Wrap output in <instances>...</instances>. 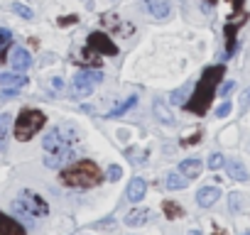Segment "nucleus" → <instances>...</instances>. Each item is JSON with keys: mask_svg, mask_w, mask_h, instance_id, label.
Wrapping results in <instances>:
<instances>
[{"mask_svg": "<svg viewBox=\"0 0 250 235\" xmlns=\"http://www.w3.org/2000/svg\"><path fill=\"white\" fill-rule=\"evenodd\" d=\"M223 74H226L223 66H208V69L204 71L201 81L196 83V91H194L191 100L184 103L187 110H191V113H196V115H204V113L208 110V105H211V98H213L216 86H218V81L223 78Z\"/></svg>", "mask_w": 250, "mask_h": 235, "instance_id": "nucleus-1", "label": "nucleus"}, {"mask_svg": "<svg viewBox=\"0 0 250 235\" xmlns=\"http://www.w3.org/2000/svg\"><path fill=\"white\" fill-rule=\"evenodd\" d=\"M59 179L66 186H74V189H93V186H98L103 181V174H101V169H98L96 162L83 159V162H76L69 169H64L59 174Z\"/></svg>", "mask_w": 250, "mask_h": 235, "instance_id": "nucleus-2", "label": "nucleus"}, {"mask_svg": "<svg viewBox=\"0 0 250 235\" xmlns=\"http://www.w3.org/2000/svg\"><path fill=\"white\" fill-rule=\"evenodd\" d=\"M47 123V115L42 113V110H32V108H27V110H22L20 115H18V120H15V137L20 140V142H27V140H32L37 133H40V128Z\"/></svg>", "mask_w": 250, "mask_h": 235, "instance_id": "nucleus-3", "label": "nucleus"}, {"mask_svg": "<svg viewBox=\"0 0 250 235\" xmlns=\"http://www.w3.org/2000/svg\"><path fill=\"white\" fill-rule=\"evenodd\" d=\"M76 140H79L76 128H71V125H57L52 133H47V135L42 137V147H44V152H49V155H59V152L69 150V145L76 142Z\"/></svg>", "mask_w": 250, "mask_h": 235, "instance_id": "nucleus-4", "label": "nucleus"}, {"mask_svg": "<svg viewBox=\"0 0 250 235\" xmlns=\"http://www.w3.org/2000/svg\"><path fill=\"white\" fill-rule=\"evenodd\" d=\"M13 211L22 213V215H30V218H37V215L42 218V215L49 213V203L42 196H37L35 191H22L20 198L13 201Z\"/></svg>", "mask_w": 250, "mask_h": 235, "instance_id": "nucleus-5", "label": "nucleus"}, {"mask_svg": "<svg viewBox=\"0 0 250 235\" xmlns=\"http://www.w3.org/2000/svg\"><path fill=\"white\" fill-rule=\"evenodd\" d=\"M101 78H103V74H101V71H96V69L79 71V74L74 76V83H71L74 96H88V93L93 91V86H96Z\"/></svg>", "mask_w": 250, "mask_h": 235, "instance_id": "nucleus-6", "label": "nucleus"}, {"mask_svg": "<svg viewBox=\"0 0 250 235\" xmlns=\"http://www.w3.org/2000/svg\"><path fill=\"white\" fill-rule=\"evenodd\" d=\"M88 47H91L93 52H98V54H108V57L118 54L115 42H113L108 35H103V32H91V35H88Z\"/></svg>", "mask_w": 250, "mask_h": 235, "instance_id": "nucleus-7", "label": "nucleus"}, {"mask_svg": "<svg viewBox=\"0 0 250 235\" xmlns=\"http://www.w3.org/2000/svg\"><path fill=\"white\" fill-rule=\"evenodd\" d=\"M150 218H152V211H150V208H133L128 215H125V225L140 228V225L150 223Z\"/></svg>", "mask_w": 250, "mask_h": 235, "instance_id": "nucleus-8", "label": "nucleus"}, {"mask_svg": "<svg viewBox=\"0 0 250 235\" xmlns=\"http://www.w3.org/2000/svg\"><path fill=\"white\" fill-rule=\"evenodd\" d=\"M145 191H147V184H145L140 176H135V179L128 184V191H125V198H128L130 203H138V201H143V198H145Z\"/></svg>", "mask_w": 250, "mask_h": 235, "instance_id": "nucleus-9", "label": "nucleus"}, {"mask_svg": "<svg viewBox=\"0 0 250 235\" xmlns=\"http://www.w3.org/2000/svg\"><path fill=\"white\" fill-rule=\"evenodd\" d=\"M10 61H13V69H15L18 74H20V71H27V69L32 66V59H30L27 49H22V47H15V49H13Z\"/></svg>", "mask_w": 250, "mask_h": 235, "instance_id": "nucleus-10", "label": "nucleus"}, {"mask_svg": "<svg viewBox=\"0 0 250 235\" xmlns=\"http://www.w3.org/2000/svg\"><path fill=\"white\" fill-rule=\"evenodd\" d=\"M218 196H221L218 186H204V189H199V194H196V203H199L201 208H208V206H213V203L218 201Z\"/></svg>", "mask_w": 250, "mask_h": 235, "instance_id": "nucleus-11", "label": "nucleus"}, {"mask_svg": "<svg viewBox=\"0 0 250 235\" xmlns=\"http://www.w3.org/2000/svg\"><path fill=\"white\" fill-rule=\"evenodd\" d=\"M22 86H27V78L20 74H3L0 76V88L5 91H20Z\"/></svg>", "mask_w": 250, "mask_h": 235, "instance_id": "nucleus-12", "label": "nucleus"}, {"mask_svg": "<svg viewBox=\"0 0 250 235\" xmlns=\"http://www.w3.org/2000/svg\"><path fill=\"white\" fill-rule=\"evenodd\" d=\"M223 167H226V172H228L230 179H235V181H245L248 179V169H245V164L240 159H226Z\"/></svg>", "mask_w": 250, "mask_h": 235, "instance_id": "nucleus-13", "label": "nucleus"}, {"mask_svg": "<svg viewBox=\"0 0 250 235\" xmlns=\"http://www.w3.org/2000/svg\"><path fill=\"white\" fill-rule=\"evenodd\" d=\"M0 235H25V228L10 215H0Z\"/></svg>", "mask_w": 250, "mask_h": 235, "instance_id": "nucleus-14", "label": "nucleus"}, {"mask_svg": "<svg viewBox=\"0 0 250 235\" xmlns=\"http://www.w3.org/2000/svg\"><path fill=\"white\" fill-rule=\"evenodd\" d=\"M147 8H150V13H152L157 20H167L169 13H172V8H169L167 0H147Z\"/></svg>", "mask_w": 250, "mask_h": 235, "instance_id": "nucleus-15", "label": "nucleus"}, {"mask_svg": "<svg viewBox=\"0 0 250 235\" xmlns=\"http://www.w3.org/2000/svg\"><path fill=\"white\" fill-rule=\"evenodd\" d=\"M201 169H204V164H201L199 159H184V162L179 164V174H182V176H187V179L199 176V174H201Z\"/></svg>", "mask_w": 250, "mask_h": 235, "instance_id": "nucleus-16", "label": "nucleus"}, {"mask_svg": "<svg viewBox=\"0 0 250 235\" xmlns=\"http://www.w3.org/2000/svg\"><path fill=\"white\" fill-rule=\"evenodd\" d=\"M71 159H74V152H71V150H64V152H59V155L47 157V159H44V164H47V167H52V169H59L62 164H66V162H71Z\"/></svg>", "mask_w": 250, "mask_h": 235, "instance_id": "nucleus-17", "label": "nucleus"}, {"mask_svg": "<svg viewBox=\"0 0 250 235\" xmlns=\"http://www.w3.org/2000/svg\"><path fill=\"white\" fill-rule=\"evenodd\" d=\"M152 110H155V115H157V120H160V123H165V125H174V118H172V113L167 110V105H165L162 100H155V103H152Z\"/></svg>", "mask_w": 250, "mask_h": 235, "instance_id": "nucleus-18", "label": "nucleus"}, {"mask_svg": "<svg viewBox=\"0 0 250 235\" xmlns=\"http://www.w3.org/2000/svg\"><path fill=\"white\" fill-rule=\"evenodd\" d=\"M76 61H81V64H86V66H101V54H98V52H93L91 47H86Z\"/></svg>", "mask_w": 250, "mask_h": 235, "instance_id": "nucleus-19", "label": "nucleus"}, {"mask_svg": "<svg viewBox=\"0 0 250 235\" xmlns=\"http://www.w3.org/2000/svg\"><path fill=\"white\" fill-rule=\"evenodd\" d=\"M162 213H165L169 220H174V218H182V215H184V208H182L179 203H174V201H165V203H162Z\"/></svg>", "mask_w": 250, "mask_h": 235, "instance_id": "nucleus-20", "label": "nucleus"}, {"mask_svg": "<svg viewBox=\"0 0 250 235\" xmlns=\"http://www.w3.org/2000/svg\"><path fill=\"white\" fill-rule=\"evenodd\" d=\"M235 30H238V22L226 25V54H233L235 49Z\"/></svg>", "mask_w": 250, "mask_h": 235, "instance_id": "nucleus-21", "label": "nucleus"}, {"mask_svg": "<svg viewBox=\"0 0 250 235\" xmlns=\"http://www.w3.org/2000/svg\"><path fill=\"white\" fill-rule=\"evenodd\" d=\"M135 103H138V96H130V98L125 100V103H118V105H115V108H113V110L108 113V118H118V115H123L125 110H130V108H133Z\"/></svg>", "mask_w": 250, "mask_h": 235, "instance_id": "nucleus-22", "label": "nucleus"}, {"mask_svg": "<svg viewBox=\"0 0 250 235\" xmlns=\"http://www.w3.org/2000/svg\"><path fill=\"white\" fill-rule=\"evenodd\" d=\"M10 118L13 115H0V150H5V137H8V128H10Z\"/></svg>", "mask_w": 250, "mask_h": 235, "instance_id": "nucleus-23", "label": "nucleus"}, {"mask_svg": "<svg viewBox=\"0 0 250 235\" xmlns=\"http://www.w3.org/2000/svg\"><path fill=\"white\" fill-rule=\"evenodd\" d=\"M187 184H189V179H187V176H182V174H179V176H177V174H169V176H167V189H172V191L184 189Z\"/></svg>", "mask_w": 250, "mask_h": 235, "instance_id": "nucleus-24", "label": "nucleus"}, {"mask_svg": "<svg viewBox=\"0 0 250 235\" xmlns=\"http://www.w3.org/2000/svg\"><path fill=\"white\" fill-rule=\"evenodd\" d=\"M10 10H13L15 15L25 18V20H32V18H35V13H32V10H30L27 5H20V3H13V5H10Z\"/></svg>", "mask_w": 250, "mask_h": 235, "instance_id": "nucleus-25", "label": "nucleus"}, {"mask_svg": "<svg viewBox=\"0 0 250 235\" xmlns=\"http://www.w3.org/2000/svg\"><path fill=\"white\" fill-rule=\"evenodd\" d=\"M223 164H226L223 155H218V152H216V155H211V157H208V169H211V172H218Z\"/></svg>", "mask_w": 250, "mask_h": 235, "instance_id": "nucleus-26", "label": "nucleus"}, {"mask_svg": "<svg viewBox=\"0 0 250 235\" xmlns=\"http://www.w3.org/2000/svg\"><path fill=\"white\" fill-rule=\"evenodd\" d=\"M120 176H123V169H120L118 164H110V167H108V176H105V179H108V181H118Z\"/></svg>", "mask_w": 250, "mask_h": 235, "instance_id": "nucleus-27", "label": "nucleus"}, {"mask_svg": "<svg viewBox=\"0 0 250 235\" xmlns=\"http://www.w3.org/2000/svg\"><path fill=\"white\" fill-rule=\"evenodd\" d=\"M187 93H189V86H182L179 91L172 93V100H174V103H184V96H187Z\"/></svg>", "mask_w": 250, "mask_h": 235, "instance_id": "nucleus-28", "label": "nucleus"}, {"mask_svg": "<svg viewBox=\"0 0 250 235\" xmlns=\"http://www.w3.org/2000/svg\"><path fill=\"white\" fill-rule=\"evenodd\" d=\"M228 113H230V103H228V100H226V103H221V105L216 108V118H226Z\"/></svg>", "mask_w": 250, "mask_h": 235, "instance_id": "nucleus-29", "label": "nucleus"}, {"mask_svg": "<svg viewBox=\"0 0 250 235\" xmlns=\"http://www.w3.org/2000/svg\"><path fill=\"white\" fill-rule=\"evenodd\" d=\"M10 44V30H0V49Z\"/></svg>", "mask_w": 250, "mask_h": 235, "instance_id": "nucleus-30", "label": "nucleus"}, {"mask_svg": "<svg viewBox=\"0 0 250 235\" xmlns=\"http://www.w3.org/2000/svg\"><path fill=\"white\" fill-rule=\"evenodd\" d=\"M233 86H235L233 81H230V83H223V86H221V93H223V96H228V93L233 91Z\"/></svg>", "mask_w": 250, "mask_h": 235, "instance_id": "nucleus-31", "label": "nucleus"}, {"mask_svg": "<svg viewBox=\"0 0 250 235\" xmlns=\"http://www.w3.org/2000/svg\"><path fill=\"white\" fill-rule=\"evenodd\" d=\"M230 5H233V10L240 15V10H243V0H230Z\"/></svg>", "mask_w": 250, "mask_h": 235, "instance_id": "nucleus-32", "label": "nucleus"}, {"mask_svg": "<svg viewBox=\"0 0 250 235\" xmlns=\"http://www.w3.org/2000/svg\"><path fill=\"white\" fill-rule=\"evenodd\" d=\"M74 22H76V18H74V15H69V18H62V20H59V25H74Z\"/></svg>", "mask_w": 250, "mask_h": 235, "instance_id": "nucleus-33", "label": "nucleus"}, {"mask_svg": "<svg viewBox=\"0 0 250 235\" xmlns=\"http://www.w3.org/2000/svg\"><path fill=\"white\" fill-rule=\"evenodd\" d=\"M230 208H233V211L238 208V194H230Z\"/></svg>", "mask_w": 250, "mask_h": 235, "instance_id": "nucleus-34", "label": "nucleus"}, {"mask_svg": "<svg viewBox=\"0 0 250 235\" xmlns=\"http://www.w3.org/2000/svg\"><path fill=\"white\" fill-rule=\"evenodd\" d=\"M52 86H54V88H59V91H62V86H64V81H62V78H54V81H52Z\"/></svg>", "mask_w": 250, "mask_h": 235, "instance_id": "nucleus-35", "label": "nucleus"}, {"mask_svg": "<svg viewBox=\"0 0 250 235\" xmlns=\"http://www.w3.org/2000/svg\"><path fill=\"white\" fill-rule=\"evenodd\" d=\"M108 225H113V220L108 218V220H103V223H96V228H108Z\"/></svg>", "mask_w": 250, "mask_h": 235, "instance_id": "nucleus-36", "label": "nucleus"}, {"mask_svg": "<svg viewBox=\"0 0 250 235\" xmlns=\"http://www.w3.org/2000/svg\"><path fill=\"white\" fill-rule=\"evenodd\" d=\"M213 235H226V233H223V230H218V233H213Z\"/></svg>", "mask_w": 250, "mask_h": 235, "instance_id": "nucleus-37", "label": "nucleus"}, {"mask_svg": "<svg viewBox=\"0 0 250 235\" xmlns=\"http://www.w3.org/2000/svg\"><path fill=\"white\" fill-rule=\"evenodd\" d=\"M248 98H250V93H248Z\"/></svg>", "mask_w": 250, "mask_h": 235, "instance_id": "nucleus-38", "label": "nucleus"}, {"mask_svg": "<svg viewBox=\"0 0 250 235\" xmlns=\"http://www.w3.org/2000/svg\"><path fill=\"white\" fill-rule=\"evenodd\" d=\"M248 235H250V233H248Z\"/></svg>", "mask_w": 250, "mask_h": 235, "instance_id": "nucleus-39", "label": "nucleus"}]
</instances>
